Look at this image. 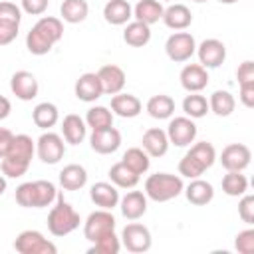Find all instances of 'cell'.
I'll list each match as a JSON object with an SVG mask.
<instances>
[{"label": "cell", "mask_w": 254, "mask_h": 254, "mask_svg": "<svg viewBox=\"0 0 254 254\" xmlns=\"http://www.w3.org/2000/svg\"><path fill=\"white\" fill-rule=\"evenodd\" d=\"M58 119H60V111H58V107H56L54 103H50V101L38 103V105L34 107V111H32V121H34V125L40 127V129H50V127H54V125L58 123Z\"/></svg>", "instance_id": "4dcf8cb0"}, {"label": "cell", "mask_w": 254, "mask_h": 254, "mask_svg": "<svg viewBox=\"0 0 254 254\" xmlns=\"http://www.w3.org/2000/svg\"><path fill=\"white\" fill-rule=\"evenodd\" d=\"M85 125L91 127V131L113 127V111H109L105 105L89 107L85 113Z\"/></svg>", "instance_id": "d590c367"}, {"label": "cell", "mask_w": 254, "mask_h": 254, "mask_svg": "<svg viewBox=\"0 0 254 254\" xmlns=\"http://www.w3.org/2000/svg\"><path fill=\"white\" fill-rule=\"evenodd\" d=\"M194 54L198 56V62H200L202 67L214 69V67H220L224 64V60H226V46L220 40H216V38H208V40H204V42H200L196 46Z\"/></svg>", "instance_id": "7c38bea8"}, {"label": "cell", "mask_w": 254, "mask_h": 254, "mask_svg": "<svg viewBox=\"0 0 254 254\" xmlns=\"http://www.w3.org/2000/svg\"><path fill=\"white\" fill-rule=\"evenodd\" d=\"M250 159H252V153L246 145L242 143H230L222 149L220 153V163L226 171H244L248 165H250Z\"/></svg>", "instance_id": "4fadbf2b"}, {"label": "cell", "mask_w": 254, "mask_h": 254, "mask_svg": "<svg viewBox=\"0 0 254 254\" xmlns=\"http://www.w3.org/2000/svg\"><path fill=\"white\" fill-rule=\"evenodd\" d=\"M62 20L67 24H79L87 18L89 14V4L87 0H64L60 6Z\"/></svg>", "instance_id": "f546056e"}, {"label": "cell", "mask_w": 254, "mask_h": 254, "mask_svg": "<svg viewBox=\"0 0 254 254\" xmlns=\"http://www.w3.org/2000/svg\"><path fill=\"white\" fill-rule=\"evenodd\" d=\"M165 52L169 56L171 62H177V64H183L187 60H190L196 52V42H194V36L189 34V32H175L167 38L165 42Z\"/></svg>", "instance_id": "52a82bcc"}, {"label": "cell", "mask_w": 254, "mask_h": 254, "mask_svg": "<svg viewBox=\"0 0 254 254\" xmlns=\"http://www.w3.org/2000/svg\"><path fill=\"white\" fill-rule=\"evenodd\" d=\"M131 16H133V8L129 0H109L103 6V18L111 26H123L131 20Z\"/></svg>", "instance_id": "cb8c5ba5"}, {"label": "cell", "mask_w": 254, "mask_h": 254, "mask_svg": "<svg viewBox=\"0 0 254 254\" xmlns=\"http://www.w3.org/2000/svg\"><path fill=\"white\" fill-rule=\"evenodd\" d=\"M165 2H171V0H165Z\"/></svg>", "instance_id": "11a10c76"}, {"label": "cell", "mask_w": 254, "mask_h": 254, "mask_svg": "<svg viewBox=\"0 0 254 254\" xmlns=\"http://www.w3.org/2000/svg\"><path fill=\"white\" fill-rule=\"evenodd\" d=\"M143 109V103L139 101V97L131 95V93H115L111 97V111L119 117H125V119H131V117H137Z\"/></svg>", "instance_id": "7402d4cb"}, {"label": "cell", "mask_w": 254, "mask_h": 254, "mask_svg": "<svg viewBox=\"0 0 254 254\" xmlns=\"http://www.w3.org/2000/svg\"><path fill=\"white\" fill-rule=\"evenodd\" d=\"M189 153H190L204 169H210V167L214 165V161H216V151H214L212 143H208V141H198V143H194V145L189 149Z\"/></svg>", "instance_id": "f35d334b"}, {"label": "cell", "mask_w": 254, "mask_h": 254, "mask_svg": "<svg viewBox=\"0 0 254 254\" xmlns=\"http://www.w3.org/2000/svg\"><path fill=\"white\" fill-rule=\"evenodd\" d=\"M123 40L131 48H143L151 42V28L139 20L127 22V26L123 30Z\"/></svg>", "instance_id": "83f0119b"}, {"label": "cell", "mask_w": 254, "mask_h": 254, "mask_svg": "<svg viewBox=\"0 0 254 254\" xmlns=\"http://www.w3.org/2000/svg\"><path fill=\"white\" fill-rule=\"evenodd\" d=\"M183 111L190 119H200L210 111L208 109V99L204 95H198V93H189L183 99Z\"/></svg>", "instance_id": "74e56055"}, {"label": "cell", "mask_w": 254, "mask_h": 254, "mask_svg": "<svg viewBox=\"0 0 254 254\" xmlns=\"http://www.w3.org/2000/svg\"><path fill=\"white\" fill-rule=\"evenodd\" d=\"M183 189H185L183 179L171 173H155L145 181V194L155 202L173 200L183 192Z\"/></svg>", "instance_id": "277c9868"}, {"label": "cell", "mask_w": 254, "mask_h": 254, "mask_svg": "<svg viewBox=\"0 0 254 254\" xmlns=\"http://www.w3.org/2000/svg\"><path fill=\"white\" fill-rule=\"evenodd\" d=\"M18 24H8V22H0V46H8L16 40L18 36Z\"/></svg>", "instance_id": "7dc6e473"}, {"label": "cell", "mask_w": 254, "mask_h": 254, "mask_svg": "<svg viewBox=\"0 0 254 254\" xmlns=\"http://www.w3.org/2000/svg\"><path fill=\"white\" fill-rule=\"evenodd\" d=\"M240 101H242V105L244 107H254V83H244V85H240Z\"/></svg>", "instance_id": "c3c4849f"}, {"label": "cell", "mask_w": 254, "mask_h": 254, "mask_svg": "<svg viewBox=\"0 0 254 254\" xmlns=\"http://www.w3.org/2000/svg\"><path fill=\"white\" fill-rule=\"evenodd\" d=\"M194 2H198V4H202V2H206V0H194Z\"/></svg>", "instance_id": "db71d44e"}, {"label": "cell", "mask_w": 254, "mask_h": 254, "mask_svg": "<svg viewBox=\"0 0 254 254\" xmlns=\"http://www.w3.org/2000/svg\"><path fill=\"white\" fill-rule=\"evenodd\" d=\"M234 107H236L234 95L224 89H216L208 99V109L218 117H228L234 111Z\"/></svg>", "instance_id": "d6a6232c"}, {"label": "cell", "mask_w": 254, "mask_h": 254, "mask_svg": "<svg viewBox=\"0 0 254 254\" xmlns=\"http://www.w3.org/2000/svg\"><path fill=\"white\" fill-rule=\"evenodd\" d=\"M163 12H165V8H163V4L159 0H139L135 4V8H133L135 20H139V22H143L147 26L159 22L163 18Z\"/></svg>", "instance_id": "f1b7e54d"}, {"label": "cell", "mask_w": 254, "mask_h": 254, "mask_svg": "<svg viewBox=\"0 0 254 254\" xmlns=\"http://www.w3.org/2000/svg\"><path fill=\"white\" fill-rule=\"evenodd\" d=\"M0 22L18 24L22 22V10L12 2H0Z\"/></svg>", "instance_id": "7bdbcfd3"}, {"label": "cell", "mask_w": 254, "mask_h": 254, "mask_svg": "<svg viewBox=\"0 0 254 254\" xmlns=\"http://www.w3.org/2000/svg\"><path fill=\"white\" fill-rule=\"evenodd\" d=\"M34 153H36V143L32 141L30 135H26V133L14 135V141L0 163L2 175L8 179H18V177L26 175Z\"/></svg>", "instance_id": "7a4b0ae2"}, {"label": "cell", "mask_w": 254, "mask_h": 254, "mask_svg": "<svg viewBox=\"0 0 254 254\" xmlns=\"http://www.w3.org/2000/svg\"><path fill=\"white\" fill-rule=\"evenodd\" d=\"M89 196L95 202V206H99V208L113 210L119 204V190L113 183H103V181L95 183L89 190Z\"/></svg>", "instance_id": "44dd1931"}, {"label": "cell", "mask_w": 254, "mask_h": 254, "mask_svg": "<svg viewBox=\"0 0 254 254\" xmlns=\"http://www.w3.org/2000/svg\"><path fill=\"white\" fill-rule=\"evenodd\" d=\"M161 20L165 22L167 28H171V30H179V32H181V30H185V28L190 26V22H192V14H190V10H189L185 4H171L169 8H165Z\"/></svg>", "instance_id": "d4e9b609"}, {"label": "cell", "mask_w": 254, "mask_h": 254, "mask_svg": "<svg viewBox=\"0 0 254 254\" xmlns=\"http://www.w3.org/2000/svg\"><path fill=\"white\" fill-rule=\"evenodd\" d=\"M58 196L56 185L50 181H30L16 189V202L24 208H44L50 206Z\"/></svg>", "instance_id": "3957f363"}, {"label": "cell", "mask_w": 254, "mask_h": 254, "mask_svg": "<svg viewBox=\"0 0 254 254\" xmlns=\"http://www.w3.org/2000/svg\"><path fill=\"white\" fill-rule=\"evenodd\" d=\"M64 36V24L60 18L42 16L26 36V48L32 56H46Z\"/></svg>", "instance_id": "6da1fadb"}, {"label": "cell", "mask_w": 254, "mask_h": 254, "mask_svg": "<svg viewBox=\"0 0 254 254\" xmlns=\"http://www.w3.org/2000/svg\"><path fill=\"white\" fill-rule=\"evenodd\" d=\"M196 125L190 117H175L169 121L167 127V137L169 143L175 147H187L196 139Z\"/></svg>", "instance_id": "8fae6325"}, {"label": "cell", "mask_w": 254, "mask_h": 254, "mask_svg": "<svg viewBox=\"0 0 254 254\" xmlns=\"http://www.w3.org/2000/svg\"><path fill=\"white\" fill-rule=\"evenodd\" d=\"M85 133H87V125H85V121L79 115L69 113V115L64 117V121H62V135H64L65 143L79 145L85 139Z\"/></svg>", "instance_id": "484cf974"}, {"label": "cell", "mask_w": 254, "mask_h": 254, "mask_svg": "<svg viewBox=\"0 0 254 254\" xmlns=\"http://www.w3.org/2000/svg\"><path fill=\"white\" fill-rule=\"evenodd\" d=\"M115 224L117 222H115V216L111 214V210L99 208V210H95V212H91L87 216V220L83 224V236H85V240H89L93 244L101 236L113 232L115 230Z\"/></svg>", "instance_id": "9c48e42d"}, {"label": "cell", "mask_w": 254, "mask_h": 254, "mask_svg": "<svg viewBox=\"0 0 254 254\" xmlns=\"http://www.w3.org/2000/svg\"><path fill=\"white\" fill-rule=\"evenodd\" d=\"M79 222H81L79 212L67 200H64V196H58L56 206H52V210L48 214V230L54 236L62 238V236H67L69 232H73L79 226Z\"/></svg>", "instance_id": "5b68a950"}, {"label": "cell", "mask_w": 254, "mask_h": 254, "mask_svg": "<svg viewBox=\"0 0 254 254\" xmlns=\"http://www.w3.org/2000/svg\"><path fill=\"white\" fill-rule=\"evenodd\" d=\"M109 179H111V183H113L117 189H133V187H137V183H139V175L133 173L123 161L115 163V165L109 169Z\"/></svg>", "instance_id": "836d02e7"}, {"label": "cell", "mask_w": 254, "mask_h": 254, "mask_svg": "<svg viewBox=\"0 0 254 254\" xmlns=\"http://www.w3.org/2000/svg\"><path fill=\"white\" fill-rule=\"evenodd\" d=\"M22 2V10L30 16H40L48 10V2L50 0H20Z\"/></svg>", "instance_id": "bcb514c9"}, {"label": "cell", "mask_w": 254, "mask_h": 254, "mask_svg": "<svg viewBox=\"0 0 254 254\" xmlns=\"http://www.w3.org/2000/svg\"><path fill=\"white\" fill-rule=\"evenodd\" d=\"M73 91H75V97L79 101H85V103H91V101H95L103 95L101 81H99L97 73H91V71L79 75V79L75 81Z\"/></svg>", "instance_id": "ac0fdd59"}, {"label": "cell", "mask_w": 254, "mask_h": 254, "mask_svg": "<svg viewBox=\"0 0 254 254\" xmlns=\"http://www.w3.org/2000/svg\"><path fill=\"white\" fill-rule=\"evenodd\" d=\"M121 161H123L133 173H137V175H145V173L149 171V167H151V157H149L141 147H131V149H127V151L123 153Z\"/></svg>", "instance_id": "e575fe53"}, {"label": "cell", "mask_w": 254, "mask_h": 254, "mask_svg": "<svg viewBox=\"0 0 254 254\" xmlns=\"http://www.w3.org/2000/svg\"><path fill=\"white\" fill-rule=\"evenodd\" d=\"M238 216L246 222V224H254V196L252 194H242L240 202H238Z\"/></svg>", "instance_id": "ee69618b"}, {"label": "cell", "mask_w": 254, "mask_h": 254, "mask_svg": "<svg viewBox=\"0 0 254 254\" xmlns=\"http://www.w3.org/2000/svg\"><path fill=\"white\" fill-rule=\"evenodd\" d=\"M85 183H87V171L77 163L65 165L60 171V185L64 190H79L85 187Z\"/></svg>", "instance_id": "4316f807"}, {"label": "cell", "mask_w": 254, "mask_h": 254, "mask_svg": "<svg viewBox=\"0 0 254 254\" xmlns=\"http://www.w3.org/2000/svg\"><path fill=\"white\" fill-rule=\"evenodd\" d=\"M119 208L127 220H137L147 212V194L141 190H129L123 198H119Z\"/></svg>", "instance_id": "ffe728a7"}, {"label": "cell", "mask_w": 254, "mask_h": 254, "mask_svg": "<svg viewBox=\"0 0 254 254\" xmlns=\"http://www.w3.org/2000/svg\"><path fill=\"white\" fill-rule=\"evenodd\" d=\"M36 153L40 157L42 163L46 165H56L64 159L65 153V145H64V137L58 133H42L40 139L36 141Z\"/></svg>", "instance_id": "30bf717a"}, {"label": "cell", "mask_w": 254, "mask_h": 254, "mask_svg": "<svg viewBox=\"0 0 254 254\" xmlns=\"http://www.w3.org/2000/svg\"><path fill=\"white\" fill-rule=\"evenodd\" d=\"M234 248L240 254H252L254 252V230L252 228H246V230L238 232L236 234V240H234Z\"/></svg>", "instance_id": "b9f144b4"}, {"label": "cell", "mask_w": 254, "mask_h": 254, "mask_svg": "<svg viewBox=\"0 0 254 254\" xmlns=\"http://www.w3.org/2000/svg\"><path fill=\"white\" fill-rule=\"evenodd\" d=\"M10 111H12L10 101H8L4 95H0V121H2V119H6V117L10 115Z\"/></svg>", "instance_id": "f907efd6"}, {"label": "cell", "mask_w": 254, "mask_h": 254, "mask_svg": "<svg viewBox=\"0 0 254 254\" xmlns=\"http://www.w3.org/2000/svg\"><path fill=\"white\" fill-rule=\"evenodd\" d=\"M119 250H121V240H119V236L113 230V232L101 236L99 240H95L93 246L87 252L89 254H117Z\"/></svg>", "instance_id": "ab89813d"}, {"label": "cell", "mask_w": 254, "mask_h": 254, "mask_svg": "<svg viewBox=\"0 0 254 254\" xmlns=\"http://www.w3.org/2000/svg\"><path fill=\"white\" fill-rule=\"evenodd\" d=\"M179 79H181V85L189 93H198L208 85V71L200 64H187L181 69Z\"/></svg>", "instance_id": "2e32d148"}, {"label": "cell", "mask_w": 254, "mask_h": 254, "mask_svg": "<svg viewBox=\"0 0 254 254\" xmlns=\"http://www.w3.org/2000/svg\"><path fill=\"white\" fill-rule=\"evenodd\" d=\"M236 79H238V85L254 83V62H250V60L242 62L236 69Z\"/></svg>", "instance_id": "f6af8a7d"}, {"label": "cell", "mask_w": 254, "mask_h": 254, "mask_svg": "<svg viewBox=\"0 0 254 254\" xmlns=\"http://www.w3.org/2000/svg\"><path fill=\"white\" fill-rule=\"evenodd\" d=\"M147 113L153 119H169L175 113V99L171 95H165V93L153 95L147 101Z\"/></svg>", "instance_id": "1f68e13d"}, {"label": "cell", "mask_w": 254, "mask_h": 254, "mask_svg": "<svg viewBox=\"0 0 254 254\" xmlns=\"http://www.w3.org/2000/svg\"><path fill=\"white\" fill-rule=\"evenodd\" d=\"M14 250L20 254H56L58 248L40 230H24L14 240Z\"/></svg>", "instance_id": "8992f818"}, {"label": "cell", "mask_w": 254, "mask_h": 254, "mask_svg": "<svg viewBox=\"0 0 254 254\" xmlns=\"http://www.w3.org/2000/svg\"><path fill=\"white\" fill-rule=\"evenodd\" d=\"M119 240H121V246H125L127 252H133V254H143L153 244L151 230L145 224H139V222H129L121 230V238Z\"/></svg>", "instance_id": "ba28073f"}, {"label": "cell", "mask_w": 254, "mask_h": 254, "mask_svg": "<svg viewBox=\"0 0 254 254\" xmlns=\"http://www.w3.org/2000/svg\"><path fill=\"white\" fill-rule=\"evenodd\" d=\"M89 145H91V149H93L95 153H99V155L115 153V151L119 149V145H121V133H119L115 127L91 131Z\"/></svg>", "instance_id": "9a60e30c"}, {"label": "cell", "mask_w": 254, "mask_h": 254, "mask_svg": "<svg viewBox=\"0 0 254 254\" xmlns=\"http://www.w3.org/2000/svg\"><path fill=\"white\" fill-rule=\"evenodd\" d=\"M12 141H14V133L10 129H6V127H0V159L8 153Z\"/></svg>", "instance_id": "681fc988"}, {"label": "cell", "mask_w": 254, "mask_h": 254, "mask_svg": "<svg viewBox=\"0 0 254 254\" xmlns=\"http://www.w3.org/2000/svg\"><path fill=\"white\" fill-rule=\"evenodd\" d=\"M222 190L228 196H242L248 190V179L242 175V171H228L222 177Z\"/></svg>", "instance_id": "8d00e7d4"}, {"label": "cell", "mask_w": 254, "mask_h": 254, "mask_svg": "<svg viewBox=\"0 0 254 254\" xmlns=\"http://www.w3.org/2000/svg\"><path fill=\"white\" fill-rule=\"evenodd\" d=\"M10 89L12 93L22 99V101H32L38 91H40V85H38V79L32 71H26V69H20L16 73H12L10 77Z\"/></svg>", "instance_id": "5bb4252c"}, {"label": "cell", "mask_w": 254, "mask_h": 254, "mask_svg": "<svg viewBox=\"0 0 254 254\" xmlns=\"http://www.w3.org/2000/svg\"><path fill=\"white\" fill-rule=\"evenodd\" d=\"M143 151L149 155V157H163L167 155L169 151V137H167V131L159 129V127H151L143 133Z\"/></svg>", "instance_id": "d6986e66"}, {"label": "cell", "mask_w": 254, "mask_h": 254, "mask_svg": "<svg viewBox=\"0 0 254 254\" xmlns=\"http://www.w3.org/2000/svg\"><path fill=\"white\" fill-rule=\"evenodd\" d=\"M97 77L101 81L103 93H107V95H115L125 87V71L115 64L101 65L97 71Z\"/></svg>", "instance_id": "e0dca14e"}, {"label": "cell", "mask_w": 254, "mask_h": 254, "mask_svg": "<svg viewBox=\"0 0 254 254\" xmlns=\"http://www.w3.org/2000/svg\"><path fill=\"white\" fill-rule=\"evenodd\" d=\"M218 2H222V4H234V2H238V0H218Z\"/></svg>", "instance_id": "f5cc1de1"}, {"label": "cell", "mask_w": 254, "mask_h": 254, "mask_svg": "<svg viewBox=\"0 0 254 254\" xmlns=\"http://www.w3.org/2000/svg\"><path fill=\"white\" fill-rule=\"evenodd\" d=\"M4 190H6V177L0 175V196L4 194Z\"/></svg>", "instance_id": "816d5d0a"}, {"label": "cell", "mask_w": 254, "mask_h": 254, "mask_svg": "<svg viewBox=\"0 0 254 254\" xmlns=\"http://www.w3.org/2000/svg\"><path fill=\"white\" fill-rule=\"evenodd\" d=\"M206 169L187 151L185 155H183V159L179 161V173L183 175V177H187V179H196V177H200L202 173H204Z\"/></svg>", "instance_id": "60d3db41"}, {"label": "cell", "mask_w": 254, "mask_h": 254, "mask_svg": "<svg viewBox=\"0 0 254 254\" xmlns=\"http://www.w3.org/2000/svg\"><path fill=\"white\" fill-rule=\"evenodd\" d=\"M183 190H185L187 200H189L190 204H194V206H204V204H208V202L214 198V189H212V185L206 183V181H202V179H198V177L192 179L190 185L185 187Z\"/></svg>", "instance_id": "603a6c76"}]
</instances>
